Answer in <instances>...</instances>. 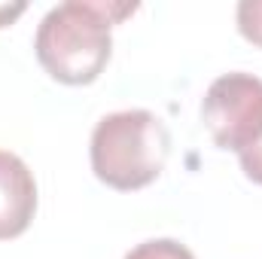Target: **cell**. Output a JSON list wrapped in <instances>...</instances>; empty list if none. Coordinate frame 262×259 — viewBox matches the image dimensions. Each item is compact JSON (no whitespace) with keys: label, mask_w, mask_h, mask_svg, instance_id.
Returning <instances> with one entry per match:
<instances>
[{"label":"cell","mask_w":262,"mask_h":259,"mask_svg":"<svg viewBox=\"0 0 262 259\" xmlns=\"http://www.w3.org/2000/svg\"><path fill=\"white\" fill-rule=\"evenodd\" d=\"M134 3H95V0H67L52 6L34 40V52L40 67L64 82V85H89L95 82L113 52L110 28L131 15Z\"/></svg>","instance_id":"cell-1"},{"label":"cell","mask_w":262,"mask_h":259,"mask_svg":"<svg viewBox=\"0 0 262 259\" xmlns=\"http://www.w3.org/2000/svg\"><path fill=\"white\" fill-rule=\"evenodd\" d=\"M168 125L149 110H119L104 116L92 131V171L119 192L149 186L168 162Z\"/></svg>","instance_id":"cell-2"},{"label":"cell","mask_w":262,"mask_h":259,"mask_svg":"<svg viewBox=\"0 0 262 259\" xmlns=\"http://www.w3.org/2000/svg\"><path fill=\"white\" fill-rule=\"evenodd\" d=\"M201 122L220 149L244 153L262 137V79L253 73H223L201 101Z\"/></svg>","instance_id":"cell-3"},{"label":"cell","mask_w":262,"mask_h":259,"mask_svg":"<svg viewBox=\"0 0 262 259\" xmlns=\"http://www.w3.org/2000/svg\"><path fill=\"white\" fill-rule=\"evenodd\" d=\"M37 213V180L31 168L15 156L0 149V241L28 232Z\"/></svg>","instance_id":"cell-4"},{"label":"cell","mask_w":262,"mask_h":259,"mask_svg":"<svg viewBox=\"0 0 262 259\" xmlns=\"http://www.w3.org/2000/svg\"><path fill=\"white\" fill-rule=\"evenodd\" d=\"M125 259H195L189 247H183L180 241L171 238H156V241H143L137 244L131 253H125Z\"/></svg>","instance_id":"cell-5"},{"label":"cell","mask_w":262,"mask_h":259,"mask_svg":"<svg viewBox=\"0 0 262 259\" xmlns=\"http://www.w3.org/2000/svg\"><path fill=\"white\" fill-rule=\"evenodd\" d=\"M235 18H238L241 37L262 49V0H244V3H238Z\"/></svg>","instance_id":"cell-6"},{"label":"cell","mask_w":262,"mask_h":259,"mask_svg":"<svg viewBox=\"0 0 262 259\" xmlns=\"http://www.w3.org/2000/svg\"><path fill=\"white\" fill-rule=\"evenodd\" d=\"M238 159H241V171L247 174V180L262 186V137L253 146H247L244 153H238Z\"/></svg>","instance_id":"cell-7"},{"label":"cell","mask_w":262,"mask_h":259,"mask_svg":"<svg viewBox=\"0 0 262 259\" xmlns=\"http://www.w3.org/2000/svg\"><path fill=\"white\" fill-rule=\"evenodd\" d=\"M25 12V3H15V6H0V28H6L12 18H18Z\"/></svg>","instance_id":"cell-8"}]
</instances>
